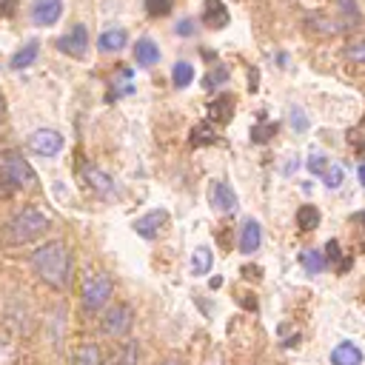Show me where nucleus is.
<instances>
[{
  "instance_id": "nucleus-30",
  "label": "nucleus",
  "mask_w": 365,
  "mask_h": 365,
  "mask_svg": "<svg viewBox=\"0 0 365 365\" xmlns=\"http://www.w3.org/2000/svg\"><path fill=\"white\" fill-rule=\"evenodd\" d=\"M308 171L311 174H325L328 171V157L325 154H311L308 157Z\"/></svg>"
},
{
  "instance_id": "nucleus-1",
  "label": "nucleus",
  "mask_w": 365,
  "mask_h": 365,
  "mask_svg": "<svg viewBox=\"0 0 365 365\" xmlns=\"http://www.w3.org/2000/svg\"><path fill=\"white\" fill-rule=\"evenodd\" d=\"M31 268L34 274L48 282L51 288H66L71 282V251L63 240H48L31 251Z\"/></svg>"
},
{
  "instance_id": "nucleus-9",
  "label": "nucleus",
  "mask_w": 365,
  "mask_h": 365,
  "mask_svg": "<svg viewBox=\"0 0 365 365\" xmlns=\"http://www.w3.org/2000/svg\"><path fill=\"white\" fill-rule=\"evenodd\" d=\"M165 220H168V211L165 208H154V211H148V214H143V217L134 220V231L143 240H154L160 234V228L165 225Z\"/></svg>"
},
{
  "instance_id": "nucleus-26",
  "label": "nucleus",
  "mask_w": 365,
  "mask_h": 365,
  "mask_svg": "<svg viewBox=\"0 0 365 365\" xmlns=\"http://www.w3.org/2000/svg\"><path fill=\"white\" fill-rule=\"evenodd\" d=\"M171 6H174V0H145V11H148L151 17H163V14H168Z\"/></svg>"
},
{
  "instance_id": "nucleus-6",
  "label": "nucleus",
  "mask_w": 365,
  "mask_h": 365,
  "mask_svg": "<svg viewBox=\"0 0 365 365\" xmlns=\"http://www.w3.org/2000/svg\"><path fill=\"white\" fill-rule=\"evenodd\" d=\"M29 148L40 157H57L63 151V134L54 131V128H37L29 134Z\"/></svg>"
},
{
  "instance_id": "nucleus-37",
  "label": "nucleus",
  "mask_w": 365,
  "mask_h": 365,
  "mask_svg": "<svg viewBox=\"0 0 365 365\" xmlns=\"http://www.w3.org/2000/svg\"><path fill=\"white\" fill-rule=\"evenodd\" d=\"M354 220H356V222H362V225H365V211H359V214H356V217H354Z\"/></svg>"
},
{
  "instance_id": "nucleus-12",
  "label": "nucleus",
  "mask_w": 365,
  "mask_h": 365,
  "mask_svg": "<svg viewBox=\"0 0 365 365\" xmlns=\"http://www.w3.org/2000/svg\"><path fill=\"white\" fill-rule=\"evenodd\" d=\"M202 23L208 29H222L228 23V9L222 0H202Z\"/></svg>"
},
{
  "instance_id": "nucleus-2",
  "label": "nucleus",
  "mask_w": 365,
  "mask_h": 365,
  "mask_svg": "<svg viewBox=\"0 0 365 365\" xmlns=\"http://www.w3.org/2000/svg\"><path fill=\"white\" fill-rule=\"evenodd\" d=\"M48 228H51V217L43 214V211L34 208V205H26L23 211H17V214L6 222L3 237H6V242H11V245H23V242H31V240L43 237Z\"/></svg>"
},
{
  "instance_id": "nucleus-38",
  "label": "nucleus",
  "mask_w": 365,
  "mask_h": 365,
  "mask_svg": "<svg viewBox=\"0 0 365 365\" xmlns=\"http://www.w3.org/2000/svg\"><path fill=\"white\" fill-rule=\"evenodd\" d=\"M160 365H182L180 359H165V362H160Z\"/></svg>"
},
{
  "instance_id": "nucleus-10",
  "label": "nucleus",
  "mask_w": 365,
  "mask_h": 365,
  "mask_svg": "<svg viewBox=\"0 0 365 365\" xmlns=\"http://www.w3.org/2000/svg\"><path fill=\"white\" fill-rule=\"evenodd\" d=\"M211 205H214L217 211H222V214H234L237 205H240V200H237V194H234V188H231L228 182L214 180V182H211Z\"/></svg>"
},
{
  "instance_id": "nucleus-5",
  "label": "nucleus",
  "mask_w": 365,
  "mask_h": 365,
  "mask_svg": "<svg viewBox=\"0 0 365 365\" xmlns=\"http://www.w3.org/2000/svg\"><path fill=\"white\" fill-rule=\"evenodd\" d=\"M3 171H6V180H9L14 188H34V185H37L34 168H31L17 151H6V154H3Z\"/></svg>"
},
{
  "instance_id": "nucleus-15",
  "label": "nucleus",
  "mask_w": 365,
  "mask_h": 365,
  "mask_svg": "<svg viewBox=\"0 0 365 365\" xmlns=\"http://www.w3.org/2000/svg\"><path fill=\"white\" fill-rule=\"evenodd\" d=\"M259 242H262V228H259V222H257V220H245V225H242V231H240V251H242V254H254V251L259 248Z\"/></svg>"
},
{
  "instance_id": "nucleus-7",
  "label": "nucleus",
  "mask_w": 365,
  "mask_h": 365,
  "mask_svg": "<svg viewBox=\"0 0 365 365\" xmlns=\"http://www.w3.org/2000/svg\"><path fill=\"white\" fill-rule=\"evenodd\" d=\"M83 180H86V185L91 188V194H97V197H103V200H108V197L117 194L114 180H111L106 171H100L97 165H83Z\"/></svg>"
},
{
  "instance_id": "nucleus-27",
  "label": "nucleus",
  "mask_w": 365,
  "mask_h": 365,
  "mask_svg": "<svg viewBox=\"0 0 365 365\" xmlns=\"http://www.w3.org/2000/svg\"><path fill=\"white\" fill-rule=\"evenodd\" d=\"M345 60H351V63H365V40H356V43H351V46H345Z\"/></svg>"
},
{
  "instance_id": "nucleus-34",
  "label": "nucleus",
  "mask_w": 365,
  "mask_h": 365,
  "mask_svg": "<svg viewBox=\"0 0 365 365\" xmlns=\"http://www.w3.org/2000/svg\"><path fill=\"white\" fill-rule=\"evenodd\" d=\"M17 9V0H0V17H11Z\"/></svg>"
},
{
  "instance_id": "nucleus-8",
  "label": "nucleus",
  "mask_w": 365,
  "mask_h": 365,
  "mask_svg": "<svg viewBox=\"0 0 365 365\" xmlns=\"http://www.w3.org/2000/svg\"><path fill=\"white\" fill-rule=\"evenodd\" d=\"M86 46H88V34H86V26H71L60 40H57V48L71 54V57H83L86 54Z\"/></svg>"
},
{
  "instance_id": "nucleus-16",
  "label": "nucleus",
  "mask_w": 365,
  "mask_h": 365,
  "mask_svg": "<svg viewBox=\"0 0 365 365\" xmlns=\"http://www.w3.org/2000/svg\"><path fill=\"white\" fill-rule=\"evenodd\" d=\"M125 43H128V34H125V29H106V31L97 37V48H100L103 54L120 51Z\"/></svg>"
},
{
  "instance_id": "nucleus-28",
  "label": "nucleus",
  "mask_w": 365,
  "mask_h": 365,
  "mask_svg": "<svg viewBox=\"0 0 365 365\" xmlns=\"http://www.w3.org/2000/svg\"><path fill=\"white\" fill-rule=\"evenodd\" d=\"M225 80H228V68H222V66H217L214 71H208V74H205V80H202V86H205V88H217V86H220V83H225Z\"/></svg>"
},
{
  "instance_id": "nucleus-39",
  "label": "nucleus",
  "mask_w": 365,
  "mask_h": 365,
  "mask_svg": "<svg viewBox=\"0 0 365 365\" xmlns=\"http://www.w3.org/2000/svg\"><path fill=\"white\" fill-rule=\"evenodd\" d=\"M359 180H362V185H365V165H359Z\"/></svg>"
},
{
  "instance_id": "nucleus-11",
  "label": "nucleus",
  "mask_w": 365,
  "mask_h": 365,
  "mask_svg": "<svg viewBox=\"0 0 365 365\" xmlns=\"http://www.w3.org/2000/svg\"><path fill=\"white\" fill-rule=\"evenodd\" d=\"M63 14V0H34L31 3V20L37 26H54Z\"/></svg>"
},
{
  "instance_id": "nucleus-35",
  "label": "nucleus",
  "mask_w": 365,
  "mask_h": 365,
  "mask_svg": "<svg viewBox=\"0 0 365 365\" xmlns=\"http://www.w3.org/2000/svg\"><path fill=\"white\" fill-rule=\"evenodd\" d=\"M339 257V245H336V240H328V245H325V259H336Z\"/></svg>"
},
{
  "instance_id": "nucleus-21",
  "label": "nucleus",
  "mask_w": 365,
  "mask_h": 365,
  "mask_svg": "<svg viewBox=\"0 0 365 365\" xmlns=\"http://www.w3.org/2000/svg\"><path fill=\"white\" fill-rule=\"evenodd\" d=\"M299 262H302V268H305L308 274H322V271H325V265H328L325 254H322V251H317V248L302 251V254H299Z\"/></svg>"
},
{
  "instance_id": "nucleus-22",
  "label": "nucleus",
  "mask_w": 365,
  "mask_h": 365,
  "mask_svg": "<svg viewBox=\"0 0 365 365\" xmlns=\"http://www.w3.org/2000/svg\"><path fill=\"white\" fill-rule=\"evenodd\" d=\"M205 111H208L211 120H220V123H222V120H231V100H228V94H220V97L208 100Z\"/></svg>"
},
{
  "instance_id": "nucleus-29",
  "label": "nucleus",
  "mask_w": 365,
  "mask_h": 365,
  "mask_svg": "<svg viewBox=\"0 0 365 365\" xmlns=\"http://www.w3.org/2000/svg\"><path fill=\"white\" fill-rule=\"evenodd\" d=\"M274 131H277V123H262V125H254V128H251V140H254V143H265L268 137H274Z\"/></svg>"
},
{
  "instance_id": "nucleus-25",
  "label": "nucleus",
  "mask_w": 365,
  "mask_h": 365,
  "mask_svg": "<svg viewBox=\"0 0 365 365\" xmlns=\"http://www.w3.org/2000/svg\"><path fill=\"white\" fill-rule=\"evenodd\" d=\"M214 128L211 125H205V123H200V125H194V131H191V145H202V143H214Z\"/></svg>"
},
{
  "instance_id": "nucleus-19",
  "label": "nucleus",
  "mask_w": 365,
  "mask_h": 365,
  "mask_svg": "<svg viewBox=\"0 0 365 365\" xmlns=\"http://www.w3.org/2000/svg\"><path fill=\"white\" fill-rule=\"evenodd\" d=\"M211 265H214L211 248H208V245L194 248V254H191V274H194V277H205V274L211 271Z\"/></svg>"
},
{
  "instance_id": "nucleus-23",
  "label": "nucleus",
  "mask_w": 365,
  "mask_h": 365,
  "mask_svg": "<svg viewBox=\"0 0 365 365\" xmlns=\"http://www.w3.org/2000/svg\"><path fill=\"white\" fill-rule=\"evenodd\" d=\"M317 225H319V208L317 205H299L297 208V228L314 231Z\"/></svg>"
},
{
  "instance_id": "nucleus-20",
  "label": "nucleus",
  "mask_w": 365,
  "mask_h": 365,
  "mask_svg": "<svg viewBox=\"0 0 365 365\" xmlns=\"http://www.w3.org/2000/svg\"><path fill=\"white\" fill-rule=\"evenodd\" d=\"M71 365H103L100 359V348L94 342H80L74 356H71Z\"/></svg>"
},
{
  "instance_id": "nucleus-36",
  "label": "nucleus",
  "mask_w": 365,
  "mask_h": 365,
  "mask_svg": "<svg viewBox=\"0 0 365 365\" xmlns=\"http://www.w3.org/2000/svg\"><path fill=\"white\" fill-rule=\"evenodd\" d=\"M3 117H6V103H3V94H0V123H3Z\"/></svg>"
},
{
  "instance_id": "nucleus-17",
  "label": "nucleus",
  "mask_w": 365,
  "mask_h": 365,
  "mask_svg": "<svg viewBox=\"0 0 365 365\" xmlns=\"http://www.w3.org/2000/svg\"><path fill=\"white\" fill-rule=\"evenodd\" d=\"M134 60H137V66H154V63H160V46L154 40H148V37L137 40Z\"/></svg>"
},
{
  "instance_id": "nucleus-18",
  "label": "nucleus",
  "mask_w": 365,
  "mask_h": 365,
  "mask_svg": "<svg viewBox=\"0 0 365 365\" xmlns=\"http://www.w3.org/2000/svg\"><path fill=\"white\" fill-rule=\"evenodd\" d=\"M37 54H40V43H37V40H29L23 48H17V51L11 54V68H14V71L29 68V66L37 60Z\"/></svg>"
},
{
  "instance_id": "nucleus-3",
  "label": "nucleus",
  "mask_w": 365,
  "mask_h": 365,
  "mask_svg": "<svg viewBox=\"0 0 365 365\" xmlns=\"http://www.w3.org/2000/svg\"><path fill=\"white\" fill-rule=\"evenodd\" d=\"M114 294V282L106 271H97V274H88L83 279V291H80V299H83V308L86 311H100Z\"/></svg>"
},
{
  "instance_id": "nucleus-31",
  "label": "nucleus",
  "mask_w": 365,
  "mask_h": 365,
  "mask_svg": "<svg viewBox=\"0 0 365 365\" xmlns=\"http://www.w3.org/2000/svg\"><path fill=\"white\" fill-rule=\"evenodd\" d=\"M291 128L294 131H308V117H305V111L302 108H291Z\"/></svg>"
},
{
  "instance_id": "nucleus-33",
  "label": "nucleus",
  "mask_w": 365,
  "mask_h": 365,
  "mask_svg": "<svg viewBox=\"0 0 365 365\" xmlns=\"http://www.w3.org/2000/svg\"><path fill=\"white\" fill-rule=\"evenodd\" d=\"M174 31H177V34H180V37H191V34H194V31H197V26H194V20H180V23H177V29H174Z\"/></svg>"
},
{
  "instance_id": "nucleus-4",
  "label": "nucleus",
  "mask_w": 365,
  "mask_h": 365,
  "mask_svg": "<svg viewBox=\"0 0 365 365\" xmlns=\"http://www.w3.org/2000/svg\"><path fill=\"white\" fill-rule=\"evenodd\" d=\"M131 325H134V308L125 305V302H114V305H108L106 314H103V319H100L103 334H106V336H114V339L125 336V334L131 331Z\"/></svg>"
},
{
  "instance_id": "nucleus-32",
  "label": "nucleus",
  "mask_w": 365,
  "mask_h": 365,
  "mask_svg": "<svg viewBox=\"0 0 365 365\" xmlns=\"http://www.w3.org/2000/svg\"><path fill=\"white\" fill-rule=\"evenodd\" d=\"M342 177H345V171H342L339 165H328V171H325V177H322V180H325V185H328V188H336V185L342 182Z\"/></svg>"
},
{
  "instance_id": "nucleus-13",
  "label": "nucleus",
  "mask_w": 365,
  "mask_h": 365,
  "mask_svg": "<svg viewBox=\"0 0 365 365\" xmlns=\"http://www.w3.org/2000/svg\"><path fill=\"white\" fill-rule=\"evenodd\" d=\"M331 365H362V351H359V345H354L351 339H342V342L331 351Z\"/></svg>"
},
{
  "instance_id": "nucleus-24",
  "label": "nucleus",
  "mask_w": 365,
  "mask_h": 365,
  "mask_svg": "<svg viewBox=\"0 0 365 365\" xmlns=\"http://www.w3.org/2000/svg\"><path fill=\"white\" fill-rule=\"evenodd\" d=\"M191 80H194V66H191V63H177V66L171 68V83H174V88H185V86H191Z\"/></svg>"
},
{
  "instance_id": "nucleus-14",
  "label": "nucleus",
  "mask_w": 365,
  "mask_h": 365,
  "mask_svg": "<svg viewBox=\"0 0 365 365\" xmlns=\"http://www.w3.org/2000/svg\"><path fill=\"white\" fill-rule=\"evenodd\" d=\"M137 362H140V345L137 339H125L103 365H137Z\"/></svg>"
}]
</instances>
